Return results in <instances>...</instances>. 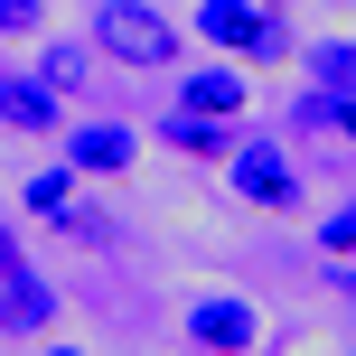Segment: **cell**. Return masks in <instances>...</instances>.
<instances>
[{
    "label": "cell",
    "instance_id": "cell-1",
    "mask_svg": "<svg viewBox=\"0 0 356 356\" xmlns=\"http://www.w3.org/2000/svg\"><path fill=\"white\" fill-rule=\"evenodd\" d=\"M197 38L234 66H282L291 56V19L263 10V0H197Z\"/></svg>",
    "mask_w": 356,
    "mask_h": 356
},
{
    "label": "cell",
    "instance_id": "cell-2",
    "mask_svg": "<svg viewBox=\"0 0 356 356\" xmlns=\"http://www.w3.org/2000/svg\"><path fill=\"white\" fill-rule=\"evenodd\" d=\"M178 38L188 29H169V10L160 0H104L94 10V56H113V66H178Z\"/></svg>",
    "mask_w": 356,
    "mask_h": 356
},
{
    "label": "cell",
    "instance_id": "cell-3",
    "mask_svg": "<svg viewBox=\"0 0 356 356\" xmlns=\"http://www.w3.org/2000/svg\"><path fill=\"white\" fill-rule=\"evenodd\" d=\"M225 188L244 197V207H263V216H300L309 178H300V160H291L272 131H253V141H234V150H225Z\"/></svg>",
    "mask_w": 356,
    "mask_h": 356
},
{
    "label": "cell",
    "instance_id": "cell-4",
    "mask_svg": "<svg viewBox=\"0 0 356 356\" xmlns=\"http://www.w3.org/2000/svg\"><path fill=\"white\" fill-rule=\"evenodd\" d=\"M188 338L207 356H253L263 347V309L234 300V291H207V300H188Z\"/></svg>",
    "mask_w": 356,
    "mask_h": 356
},
{
    "label": "cell",
    "instance_id": "cell-5",
    "mask_svg": "<svg viewBox=\"0 0 356 356\" xmlns=\"http://www.w3.org/2000/svg\"><path fill=\"white\" fill-rule=\"evenodd\" d=\"M56 141H66V169L75 178H122L131 160H141V131H131V122H66Z\"/></svg>",
    "mask_w": 356,
    "mask_h": 356
},
{
    "label": "cell",
    "instance_id": "cell-6",
    "mask_svg": "<svg viewBox=\"0 0 356 356\" xmlns=\"http://www.w3.org/2000/svg\"><path fill=\"white\" fill-rule=\"evenodd\" d=\"M178 104L207 113V122H244L253 85H244V66H234V56H216V66H188V75H178Z\"/></svg>",
    "mask_w": 356,
    "mask_h": 356
},
{
    "label": "cell",
    "instance_id": "cell-7",
    "mask_svg": "<svg viewBox=\"0 0 356 356\" xmlns=\"http://www.w3.org/2000/svg\"><path fill=\"white\" fill-rule=\"evenodd\" d=\"M0 131H29V141H56L66 131V104H56L38 75H10L0 66Z\"/></svg>",
    "mask_w": 356,
    "mask_h": 356
},
{
    "label": "cell",
    "instance_id": "cell-8",
    "mask_svg": "<svg viewBox=\"0 0 356 356\" xmlns=\"http://www.w3.org/2000/svg\"><path fill=\"white\" fill-rule=\"evenodd\" d=\"M47 319H56V291L38 282L29 263H19V272H0V328H10V338H38Z\"/></svg>",
    "mask_w": 356,
    "mask_h": 356
},
{
    "label": "cell",
    "instance_id": "cell-9",
    "mask_svg": "<svg viewBox=\"0 0 356 356\" xmlns=\"http://www.w3.org/2000/svg\"><path fill=\"white\" fill-rule=\"evenodd\" d=\"M38 85H47L56 104H75V94L94 85V38H47V47H38Z\"/></svg>",
    "mask_w": 356,
    "mask_h": 356
},
{
    "label": "cell",
    "instance_id": "cell-10",
    "mask_svg": "<svg viewBox=\"0 0 356 356\" xmlns=\"http://www.w3.org/2000/svg\"><path fill=\"white\" fill-rule=\"evenodd\" d=\"M160 141H169V150H188V160H216V169H225V150H234V122H207V113L169 104V113H160Z\"/></svg>",
    "mask_w": 356,
    "mask_h": 356
},
{
    "label": "cell",
    "instance_id": "cell-11",
    "mask_svg": "<svg viewBox=\"0 0 356 356\" xmlns=\"http://www.w3.org/2000/svg\"><path fill=\"white\" fill-rule=\"evenodd\" d=\"M29 216L38 225H66V234H94V216L75 207V169H38L29 178Z\"/></svg>",
    "mask_w": 356,
    "mask_h": 356
},
{
    "label": "cell",
    "instance_id": "cell-12",
    "mask_svg": "<svg viewBox=\"0 0 356 356\" xmlns=\"http://www.w3.org/2000/svg\"><path fill=\"white\" fill-rule=\"evenodd\" d=\"M300 66H309V85H328V94H356V38H319V47H309Z\"/></svg>",
    "mask_w": 356,
    "mask_h": 356
},
{
    "label": "cell",
    "instance_id": "cell-13",
    "mask_svg": "<svg viewBox=\"0 0 356 356\" xmlns=\"http://www.w3.org/2000/svg\"><path fill=\"white\" fill-rule=\"evenodd\" d=\"M319 253H338V263H356V197L319 216Z\"/></svg>",
    "mask_w": 356,
    "mask_h": 356
},
{
    "label": "cell",
    "instance_id": "cell-14",
    "mask_svg": "<svg viewBox=\"0 0 356 356\" xmlns=\"http://www.w3.org/2000/svg\"><path fill=\"white\" fill-rule=\"evenodd\" d=\"M47 29V0H0V47H10V38H38Z\"/></svg>",
    "mask_w": 356,
    "mask_h": 356
},
{
    "label": "cell",
    "instance_id": "cell-15",
    "mask_svg": "<svg viewBox=\"0 0 356 356\" xmlns=\"http://www.w3.org/2000/svg\"><path fill=\"white\" fill-rule=\"evenodd\" d=\"M328 113H338V94H328V85H309L300 104H291V131L309 141V131H328Z\"/></svg>",
    "mask_w": 356,
    "mask_h": 356
},
{
    "label": "cell",
    "instance_id": "cell-16",
    "mask_svg": "<svg viewBox=\"0 0 356 356\" xmlns=\"http://www.w3.org/2000/svg\"><path fill=\"white\" fill-rule=\"evenodd\" d=\"M328 131H338V141L356 150V94H338V113H328Z\"/></svg>",
    "mask_w": 356,
    "mask_h": 356
},
{
    "label": "cell",
    "instance_id": "cell-17",
    "mask_svg": "<svg viewBox=\"0 0 356 356\" xmlns=\"http://www.w3.org/2000/svg\"><path fill=\"white\" fill-rule=\"evenodd\" d=\"M47 356H85V347H47Z\"/></svg>",
    "mask_w": 356,
    "mask_h": 356
},
{
    "label": "cell",
    "instance_id": "cell-18",
    "mask_svg": "<svg viewBox=\"0 0 356 356\" xmlns=\"http://www.w3.org/2000/svg\"><path fill=\"white\" fill-rule=\"evenodd\" d=\"M263 10H282V0H263Z\"/></svg>",
    "mask_w": 356,
    "mask_h": 356
}]
</instances>
